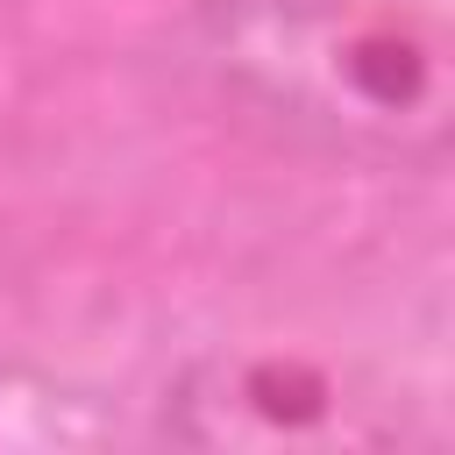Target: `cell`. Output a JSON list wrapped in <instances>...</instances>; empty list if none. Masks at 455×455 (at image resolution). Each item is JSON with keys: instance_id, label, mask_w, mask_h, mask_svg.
I'll list each match as a JSON object with an SVG mask.
<instances>
[{"instance_id": "1", "label": "cell", "mask_w": 455, "mask_h": 455, "mask_svg": "<svg viewBox=\"0 0 455 455\" xmlns=\"http://www.w3.org/2000/svg\"><path fill=\"white\" fill-rule=\"evenodd\" d=\"M199 64L284 128L391 164H434L455 128V64L405 0H206Z\"/></svg>"}, {"instance_id": "2", "label": "cell", "mask_w": 455, "mask_h": 455, "mask_svg": "<svg viewBox=\"0 0 455 455\" xmlns=\"http://www.w3.org/2000/svg\"><path fill=\"white\" fill-rule=\"evenodd\" d=\"M164 427L199 448H377L405 441V398L355 384L334 363L277 348H220L178 370L164 391Z\"/></svg>"}]
</instances>
